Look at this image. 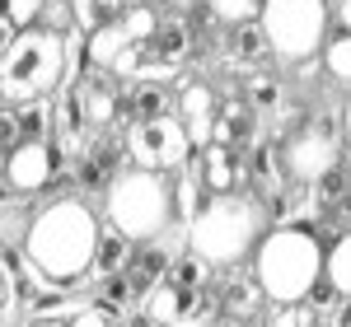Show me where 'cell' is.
I'll return each instance as SVG.
<instances>
[{"mask_svg": "<svg viewBox=\"0 0 351 327\" xmlns=\"http://www.w3.org/2000/svg\"><path fill=\"white\" fill-rule=\"evenodd\" d=\"M14 140H24L19 136V117H14V103H5L0 108V150H10Z\"/></svg>", "mask_w": 351, "mask_h": 327, "instance_id": "30", "label": "cell"}, {"mask_svg": "<svg viewBox=\"0 0 351 327\" xmlns=\"http://www.w3.org/2000/svg\"><path fill=\"white\" fill-rule=\"evenodd\" d=\"M220 24H239V19H258V5L263 0H202Z\"/></svg>", "mask_w": 351, "mask_h": 327, "instance_id": "28", "label": "cell"}, {"mask_svg": "<svg viewBox=\"0 0 351 327\" xmlns=\"http://www.w3.org/2000/svg\"><path fill=\"white\" fill-rule=\"evenodd\" d=\"M14 309H19V272H14V257L0 252V323L19 318Z\"/></svg>", "mask_w": 351, "mask_h": 327, "instance_id": "27", "label": "cell"}, {"mask_svg": "<svg viewBox=\"0 0 351 327\" xmlns=\"http://www.w3.org/2000/svg\"><path fill=\"white\" fill-rule=\"evenodd\" d=\"M211 300H216V323H248V318H258V309L267 304V295H263V285H258L253 272H230L211 290Z\"/></svg>", "mask_w": 351, "mask_h": 327, "instance_id": "12", "label": "cell"}, {"mask_svg": "<svg viewBox=\"0 0 351 327\" xmlns=\"http://www.w3.org/2000/svg\"><path fill=\"white\" fill-rule=\"evenodd\" d=\"M243 168H248V187L258 192L263 201H267V211H271V201L281 196V187L291 183L286 178V164H281V150H276V140H253L248 145V155H243Z\"/></svg>", "mask_w": 351, "mask_h": 327, "instance_id": "13", "label": "cell"}, {"mask_svg": "<svg viewBox=\"0 0 351 327\" xmlns=\"http://www.w3.org/2000/svg\"><path fill=\"white\" fill-rule=\"evenodd\" d=\"M267 224H271V211L253 187L211 192L206 201H197L192 220L183 224V234H188L183 244L192 252H202L211 267H234L253 252V244L263 239Z\"/></svg>", "mask_w": 351, "mask_h": 327, "instance_id": "2", "label": "cell"}, {"mask_svg": "<svg viewBox=\"0 0 351 327\" xmlns=\"http://www.w3.org/2000/svg\"><path fill=\"white\" fill-rule=\"evenodd\" d=\"M188 61H192V28L173 14H160L155 28L145 33L127 80H173V75H183Z\"/></svg>", "mask_w": 351, "mask_h": 327, "instance_id": "9", "label": "cell"}, {"mask_svg": "<svg viewBox=\"0 0 351 327\" xmlns=\"http://www.w3.org/2000/svg\"><path fill=\"white\" fill-rule=\"evenodd\" d=\"M61 80H66V33L47 24L14 28L10 47L0 56V99L5 103L47 99Z\"/></svg>", "mask_w": 351, "mask_h": 327, "instance_id": "4", "label": "cell"}, {"mask_svg": "<svg viewBox=\"0 0 351 327\" xmlns=\"http://www.w3.org/2000/svg\"><path fill=\"white\" fill-rule=\"evenodd\" d=\"M263 323H271V327H309V323H319L314 295H309V300H295V304H276Z\"/></svg>", "mask_w": 351, "mask_h": 327, "instance_id": "26", "label": "cell"}, {"mask_svg": "<svg viewBox=\"0 0 351 327\" xmlns=\"http://www.w3.org/2000/svg\"><path fill=\"white\" fill-rule=\"evenodd\" d=\"M202 159V192H234V187H248V168H243V155L220 145V140H206L197 150Z\"/></svg>", "mask_w": 351, "mask_h": 327, "instance_id": "14", "label": "cell"}, {"mask_svg": "<svg viewBox=\"0 0 351 327\" xmlns=\"http://www.w3.org/2000/svg\"><path fill=\"white\" fill-rule=\"evenodd\" d=\"M14 117H19V136H24V140H52V127H56V103H52V94H47V99L14 103Z\"/></svg>", "mask_w": 351, "mask_h": 327, "instance_id": "23", "label": "cell"}, {"mask_svg": "<svg viewBox=\"0 0 351 327\" xmlns=\"http://www.w3.org/2000/svg\"><path fill=\"white\" fill-rule=\"evenodd\" d=\"M10 38H14V24L0 14V56H5V47H10Z\"/></svg>", "mask_w": 351, "mask_h": 327, "instance_id": "33", "label": "cell"}, {"mask_svg": "<svg viewBox=\"0 0 351 327\" xmlns=\"http://www.w3.org/2000/svg\"><path fill=\"white\" fill-rule=\"evenodd\" d=\"M132 248H136V239L132 234H122V229H104L99 234V248H94V262H89V276L99 280V276H112V272H122L127 267V257H132Z\"/></svg>", "mask_w": 351, "mask_h": 327, "instance_id": "21", "label": "cell"}, {"mask_svg": "<svg viewBox=\"0 0 351 327\" xmlns=\"http://www.w3.org/2000/svg\"><path fill=\"white\" fill-rule=\"evenodd\" d=\"M337 24L351 33V0H337Z\"/></svg>", "mask_w": 351, "mask_h": 327, "instance_id": "35", "label": "cell"}, {"mask_svg": "<svg viewBox=\"0 0 351 327\" xmlns=\"http://www.w3.org/2000/svg\"><path fill=\"white\" fill-rule=\"evenodd\" d=\"M173 112H178V122H183V131H188L192 150H202V145L211 140V131H216V112H220L216 84L183 80V89L173 94Z\"/></svg>", "mask_w": 351, "mask_h": 327, "instance_id": "11", "label": "cell"}, {"mask_svg": "<svg viewBox=\"0 0 351 327\" xmlns=\"http://www.w3.org/2000/svg\"><path fill=\"white\" fill-rule=\"evenodd\" d=\"M61 168H66V159L56 155L52 140H14L5 150V183L24 201L52 187L56 178H61Z\"/></svg>", "mask_w": 351, "mask_h": 327, "instance_id": "10", "label": "cell"}, {"mask_svg": "<svg viewBox=\"0 0 351 327\" xmlns=\"http://www.w3.org/2000/svg\"><path fill=\"white\" fill-rule=\"evenodd\" d=\"M71 164H75V183H80L84 192H104L112 178H117V168H122V145L89 136Z\"/></svg>", "mask_w": 351, "mask_h": 327, "instance_id": "15", "label": "cell"}, {"mask_svg": "<svg viewBox=\"0 0 351 327\" xmlns=\"http://www.w3.org/2000/svg\"><path fill=\"white\" fill-rule=\"evenodd\" d=\"M337 117H342V136L351 140V94H347V103H342V108H337Z\"/></svg>", "mask_w": 351, "mask_h": 327, "instance_id": "34", "label": "cell"}, {"mask_svg": "<svg viewBox=\"0 0 351 327\" xmlns=\"http://www.w3.org/2000/svg\"><path fill=\"white\" fill-rule=\"evenodd\" d=\"M43 5H47V0H0V14L14 28H28V24L43 19Z\"/></svg>", "mask_w": 351, "mask_h": 327, "instance_id": "29", "label": "cell"}, {"mask_svg": "<svg viewBox=\"0 0 351 327\" xmlns=\"http://www.w3.org/2000/svg\"><path fill=\"white\" fill-rule=\"evenodd\" d=\"M225 61L230 66H243V70H253V66H267L271 61V42L263 24L258 19H239V24H225Z\"/></svg>", "mask_w": 351, "mask_h": 327, "instance_id": "17", "label": "cell"}, {"mask_svg": "<svg viewBox=\"0 0 351 327\" xmlns=\"http://www.w3.org/2000/svg\"><path fill=\"white\" fill-rule=\"evenodd\" d=\"M342 117L337 108H314V112H300L295 122L281 131L276 150H281V164H286V178L295 183H314L324 168L342 164Z\"/></svg>", "mask_w": 351, "mask_h": 327, "instance_id": "6", "label": "cell"}, {"mask_svg": "<svg viewBox=\"0 0 351 327\" xmlns=\"http://www.w3.org/2000/svg\"><path fill=\"white\" fill-rule=\"evenodd\" d=\"M164 280H173L178 290H211V262H206L202 252L183 248V252H173V262H169Z\"/></svg>", "mask_w": 351, "mask_h": 327, "instance_id": "22", "label": "cell"}, {"mask_svg": "<svg viewBox=\"0 0 351 327\" xmlns=\"http://www.w3.org/2000/svg\"><path fill=\"white\" fill-rule=\"evenodd\" d=\"M10 201H14V192L5 183V150H0V206H10Z\"/></svg>", "mask_w": 351, "mask_h": 327, "instance_id": "32", "label": "cell"}, {"mask_svg": "<svg viewBox=\"0 0 351 327\" xmlns=\"http://www.w3.org/2000/svg\"><path fill=\"white\" fill-rule=\"evenodd\" d=\"M127 159L141 164V168H160V173H173L183 168V159L192 155V140L178 122V112H155V117H136L127 127V140H122Z\"/></svg>", "mask_w": 351, "mask_h": 327, "instance_id": "8", "label": "cell"}, {"mask_svg": "<svg viewBox=\"0 0 351 327\" xmlns=\"http://www.w3.org/2000/svg\"><path fill=\"white\" fill-rule=\"evenodd\" d=\"M324 285L332 295L351 300V229H342L332 244H324Z\"/></svg>", "mask_w": 351, "mask_h": 327, "instance_id": "20", "label": "cell"}, {"mask_svg": "<svg viewBox=\"0 0 351 327\" xmlns=\"http://www.w3.org/2000/svg\"><path fill=\"white\" fill-rule=\"evenodd\" d=\"M319 220H324V201H319V192L314 183H286L281 196L271 201V224H309V229H319Z\"/></svg>", "mask_w": 351, "mask_h": 327, "instance_id": "16", "label": "cell"}, {"mask_svg": "<svg viewBox=\"0 0 351 327\" xmlns=\"http://www.w3.org/2000/svg\"><path fill=\"white\" fill-rule=\"evenodd\" d=\"M71 5V24L80 28V33H94V28L112 24L132 0H66Z\"/></svg>", "mask_w": 351, "mask_h": 327, "instance_id": "24", "label": "cell"}, {"mask_svg": "<svg viewBox=\"0 0 351 327\" xmlns=\"http://www.w3.org/2000/svg\"><path fill=\"white\" fill-rule=\"evenodd\" d=\"M104 215L112 229L132 234V239H150L173 224V183L160 168H117L108 187H104Z\"/></svg>", "mask_w": 351, "mask_h": 327, "instance_id": "5", "label": "cell"}, {"mask_svg": "<svg viewBox=\"0 0 351 327\" xmlns=\"http://www.w3.org/2000/svg\"><path fill=\"white\" fill-rule=\"evenodd\" d=\"M141 5H155L160 10V5H178V0H141Z\"/></svg>", "mask_w": 351, "mask_h": 327, "instance_id": "36", "label": "cell"}, {"mask_svg": "<svg viewBox=\"0 0 351 327\" xmlns=\"http://www.w3.org/2000/svg\"><path fill=\"white\" fill-rule=\"evenodd\" d=\"M104 224L84 206V196H52L28 215L24 229V262L52 285H80L89 276L94 248Z\"/></svg>", "mask_w": 351, "mask_h": 327, "instance_id": "1", "label": "cell"}, {"mask_svg": "<svg viewBox=\"0 0 351 327\" xmlns=\"http://www.w3.org/2000/svg\"><path fill=\"white\" fill-rule=\"evenodd\" d=\"M253 276L267 304L309 300L324 285V239L309 224H267L253 244Z\"/></svg>", "mask_w": 351, "mask_h": 327, "instance_id": "3", "label": "cell"}, {"mask_svg": "<svg viewBox=\"0 0 351 327\" xmlns=\"http://www.w3.org/2000/svg\"><path fill=\"white\" fill-rule=\"evenodd\" d=\"M328 0H263L258 24L271 42V56L281 61H304L324 47L328 38Z\"/></svg>", "mask_w": 351, "mask_h": 327, "instance_id": "7", "label": "cell"}, {"mask_svg": "<svg viewBox=\"0 0 351 327\" xmlns=\"http://www.w3.org/2000/svg\"><path fill=\"white\" fill-rule=\"evenodd\" d=\"M243 103L258 112V117H276L286 112V80L267 70V66H253L248 80H243Z\"/></svg>", "mask_w": 351, "mask_h": 327, "instance_id": "19", "label": "cell"}, {"mask_svg": "<svg viewBox=\"0 0 351 327\" xmlns=\"http://www.w3.org/2000/svg\"><path fill=\"white\" fill-rule=\"evenodd\" d=\"M319 52H324V70H328V75H332L337 84H351V33H347V28L328 33Z\"/></svg>", "mask_w": 351, "mask_h": 327, "instance_id": "25", "label": "cell"}, {"mask_svg": "<svg viewBox=\"0 0 351 327\" xmlns=\"http://www.w3.org/2000/svg\"><path fill=\"white\" fill-rule=\"evenodd\" d=\"M263 136V122H258V112L248 108V103H220L216 112V131H211V140H220V145H230V150H239V155H248V145Z\"/></svg>", "mask_w": 351, "mask_h": 327, "instance_id": "18", "label": "cell"}, {"mask_svg": "<svg viewBox=\"0 0 351 327\" xmlns=\"http://www.w3.org/2000/svg\"><path fill=\"white\" fill-rule=\"evenodd\" d=\"M332 215L342 220V229H351V183H347V192H342V201L332 206Z\"/></svg>", "mask_w": 351, "mask_h": 327, "instance_id": "31", "label": "cell"}]
</instances>
